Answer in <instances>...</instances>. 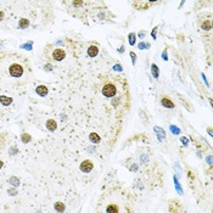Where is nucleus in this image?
I'll use <instances>...</instances> for the list:
<instances>
[{
	"instance_id": "19",
	"label": "nucleus",
	"mask_w": 213,
	"mask_h": 213,
	"mask_svg": "<svg viewBox=\"0 0 213 213\" xmlns=\"http://www.w3.org/2000/svg\"><path fill=\"white\" fill-rule=\"evenodd\" d=\"M10 181H11V183H15L14 185H18V184H19V181H18L16 178H11V179H10Z\"/></svg>"
},
{
	"instance_id": "5",
	"label": "nucleus",
	"mask_w": 213,
	"mask_h": 213,
	"mask_svg": "<svg viewBox=\"0 0 213 213\" xmlns=\"http://www.w3.org/2000/svg\"><path fill=\"white\" fill-rule=\"evenodd\" d=\"M9 72H10V74H11V77L19 78L23 74V67L21 65H18V64H14V65L10 66Z\"/></svg>"
},
{
	"instance_id": "2",
	"label": "nucleus",
	"mask_w": 213,
	"mask_h": 213,
	"mask_svg": "<svg viewBox=\"0 0 213 213\" xmlns=\"http://www.w3.org/2000/svg\"><path fill=\"white\" fill-rule=\"evenodd\" d=\"M136 204L135 196L121 185L111 186L97 200L95 213H133Z\"/></svg>"
},
{
	"instance_id": "8",
	"label": "nucleus",
	"mask_w": 213,
	"mask_h": 213,
	"mask_svg": "<svg viewBox=\"0 0 213 213\" xmlns=\"http://www.w3.org/2000/svg\"><path fill=\"white\" fill-rule=\"evenodd\" d=\"M99 53V45L96 44H91L89 48H88V56L89 57H95Z\"/></svg>"
},
{
	"instance_id": "18",
	"label": "nucleus",
	"mask_w": 213,
	"mask_h": 213,
	"mask_svg": "<svg viewBox=\"0 0 213 213\" xmlns=\"http://www.w3.org/2000/svg\"><path fill=\"white\" fill-rule=\"evenodd\" d=\"M134 35H135L134 33H131V34L129 35V37H130V39H129V43H130L131 45H133V44H134Z\"/></svg>"
},
{
	"instance_id": "11",
	"label": "nucleus",
	"mask_w": 213,
	"mask_h": 213,
	"mask_svg": "<svg viewBox=\"0 0 213 213\" xmlns=\"http://www.w3.org/2000/svg\"><path fill=\"white\" fill-rule=\"evenodd\" d=\"M0 103H1L3 106H10V104L12 103V99L9 96H5V95H1L0 96Z\"/></svg>"
},
{
	"instance_id": "17",
	"label": "nucleus",
	"mask_w": 213,
	"mask_h": 213,
	"mask_svg": "<svg viewBox=\"0 0 213 213\" xmlns=\"http://www.w3.org/2000/svg\"><path fill=\"white\" fill-rule=\"evenodd\" d=\"M152 71H154L155 77H157V76H158V69L156 68V65H152Z\"/></svg>"
},
{
	"instance_id": "21",
	"label": "nucleus",
	"mask_w": 213,
	"mask_h": 213,
	"mask_svg": "<svg viewBox=\"0 0 213 213\" xmlns=\"http://www.w3.org/2000/svg\"><path fill=\"white\" fill-rule=\"evenodd\" d=\"M3 165H4V163H3V161H0V168L3 167Z\"/></svg>"
},
{
	"instance_id": "20",
	"label": "nucleus",
	"mask_w": 213,
	"mask_h": 213,
	"mask_svg": "<svg viewBox=\"0 0 213 213\" xmlns=\"http://www.w3.org/2000/svg\"><path fill=\"white\" fill-rule=\"evenodd\" d=\"M3 18H4V12H3V11H0V21H1Z\"/></svg>"
},
{
	"instance_id": "9",
	"label": "nucleus",
	"mask_w": 213,
	"mask_h": 213,
	"mask_svg": "<svg viewBox=\"0 0 213 213\" xmlns=\"http://www.w3.org/2000/svg\"><path fill=\"white\" fill-rule=\"evenodd\" d=\"M35 91H37V94H38L39 96H46L48 93H49V89H48L45 85H38L37 89H35Z\"/></svg>"
},
{
	"instance_id": "3",
	"label": "nucleus",
	"mask_w": 213,
	"mask_h": 213,
	"mask_svg": "<svg viewBox=\"0 0 213 213\" xmlns=\"http://www.w3.org/2000/svg\"><path fill=\"white\" fill-rule=\"evenodd\" d=\"M91 3H89L90 5ZM64 5H67V11L78 18H83L88 15V1L83 0H76V1H64Z\"/></svg>"
},
{
	"instance_id": "14",
	"label": "nucleus",
	"mask_w": 213,
	"mask_h": 213,
	"mask_svg": "<svg viewBox=\"0 0 213 213\" xmlns=\"http://www.w3.org/2000/svg\"><path fill=\"white\" fill-rule=\"evenodd\" d=\"M28 25H29V21L27 18H22L21 21H19V28H26Z\"/></svg>"
},
{
	"instance_id": "10",
	"label": "nucleus",
	"mask_w": 213,
	"mask_h": 213,
	"mask_svg": "<svg viewBox=\"0 0 213 213\" xmlns=\"http://www.w3.org/2000/svg\"><path fill=\"white\" fill-rule=\"evenodd\" d=\"M161 104H162V106H165V107H167V108H173L174 107V104L172 103V101L167 97V96H163L161 99Z\"/></svg>"
},
{
	"instance_id": "6",
	"label": "nucleus",
	"mask_w": 213,
	"mask_h": 213,
	"mask_svg": "<svg viewBox=\"0 0 213 213\" xmlns=\"http://www.w3.org/2000/svg\"><path fill=\"white\" fill-rule=\"evenodd\" d=\"M154 4H156V1H146V0H144V1H133L131 3V5L134 7H136L138 10H147Z\"/></svg>"
},
{
	"instance_id": "4",
	"label": "nucleus",
	"mask_w": 213,
	"mask_h": 213,
	"mask_svg": "<svg viewBox=\"0 0 213 213\" xmlns=\"http://www.w3.org/2000/svg\"><path fill=\"white\" fill-rule=\"evenodd\" d=\"M45 56L50 61H62L66 57V51L62 48L48 45L45 48Z\"/></svg>"
},
{
	"instance_id": "15",
	"label": "nucleus",
	"mask_w": 213,
	"mask_h": 213,
	"mask_svg": "<svg viewBox=\"0 0 213 213\" xmlns=\"http://www.w3.org/2000/svg\"><path fill=\"white\" fill-rule=\"evenodd\" d=\"M96 134H91L89 138H90V140L93 141V143H99V140H100V138L99 136H95Z\"/></svg>"
},
{
	"instance_id": "1",
	"label": "nucleus",
	"mask_w": 213,
	"mask_h": 213,
	"mask_svg": "<svg viewBox=\"0 0 213 213\" xmlns=\"http://www.w3.org/2000/svg\"><path fill=\"white\" fill-rule=\"evenodd\" d=\"M96 91L110 100V106L117 113H124L130 107V93L127 78L121 74H103L96 84Z\"/></svg>"
},
{
	"instance_id": "12",
	"label": "nucleus",
	"mask_w": 213,
	"mask_h": 213,
	"mask_svg": "<svg viewBox=\"0 0 213 213\" xmlns=\"http://www.w3.org/2000/svg\"><path fill=\"white\" fill-rule=\"evenodd\" d=\"M56 126H57V123H56L54 119H49V121L46 122V128H48L49 130H51V131H54V130L56 129Z\"/></svg>"
},
{
	"instance_id": "13",
	"label": "nucleus",
	"mask_w": 213,
	"mask_h": 213,
	"mask_svg": "<svg viewBox=\"0 0 213 213\" xmlns=\"http://www.w3.org/2000/svg\"><path fill=\"white\" fill-rule=\"evenodd\" d=\"M55 209L58 213H62V212H65V205L61 204V202H56V204H55Z\"/></svg>"
},
{
	"instance_id": "16",
	"label": "nucleus",
	"mask_w": 213,
	"mask_h": 213,
	"mask_svg": "<svg viewBox=\"0 0 213 213\" xmlns=\"http://www.w3.org/2000/svg\"><path fill=\"white\" fill-rule=\"evenodd\" d=\"M29 140H30V136L28 134H22V141L23 143H28Z\"/></svg>"
},
{
	"instance_id": "7",
	"label": "nucleus",
	"mask_w": 213,
	"mask_h": 213,
	"mask_svg": "<svg viewBox=\"0 0 213 213\" xmlns=\"http://www.w3.org/2000/svg\"><path fill=\"white\" fill-rule=\"evenodd\" d=\"M79 167H80V170H82V172H84V173H88V172H90L91 168H93V162L87 160V161L82 162V165H80Z\"/></svg>"
}]
</instances>
